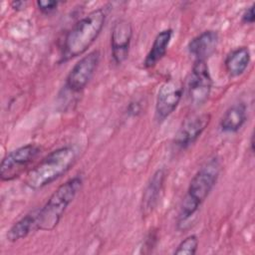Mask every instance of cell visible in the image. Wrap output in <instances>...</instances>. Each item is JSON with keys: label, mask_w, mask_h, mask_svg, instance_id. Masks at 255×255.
I'll use <instances>...</instances> for the list:
<instances>
[{"label": "cell", "mask_w": 255, "mask_h": 255, "mask_svg": "<svg viewBox=\"0 0 255 255\" xmlns=\"http://www.w3.org/2000/svg\"><path fill=\"white\" fill-rule=\"evenodd\" d=\"M142 106L138 101H132L128 105L127 113L130 117H137L141 113Z\"/></svg>", "instance_id": "20"}, {"label": "cell", "mask_w": 255, "mask_h": 255, "mask_svg": "<svg viewBox=\"0 0 255 255\" xmlns=\"http://www.w3.org/2000/svg\"><path fill=\"white\" fill-rule=\"evenodd\" d=\"M37 7L38 9L44 13V14H49L53 12L54 10L57 9L59 2L58 1H53V0H38L37 1Z\"/></svg>", "instance_id": "18"}, {"label": "cell", "mask_w": 255, "mask_h": 255, "mask_svg": "<svg viewBox=\"0 0 255 255\" xmlns=\"http://www.w3.org/2000/svg\"><path fill=\"white\" fill-rule=\"evenodd\" d=\"M157 241V235L155 231H150L149 234L146 236V239L144 240V244L142 247L143 253H149L152 248H154Z\"/></svg>", "instance_id": "19"}, {"label": "cell", "mask_w": 255, "mask_h": 255, "mask_svg": "<svg viewBox=\"0 0 255 255\" xmlns=\"http://www.w3.org/2000/svg\"><path fill=\"white\" fill-rule=\"evenodd\" d=\"M198 247V239L195 235H189L183 239L174 250L176 255H193L196 253Z\"/></svg>", "instance_id": "17"}, {"label": "cell", "mask_w": 255, "mask_h": 255, "mask_svg": "<svg viewBox=\"0 0 255 255\" xmlns=\"http://www.w3.org/2000/svg\"><path fill=\"white\" fill-rule=\"evenodd\" d=\"M131 38V24L125 19L116 21L111 33V50L115 64L121 65L128 59Z\"/></svg>", "instance_id": "9"}, {"label": "cell", "mask_w": 255, "mask_h": 255, "mask_svg": "<svg viewBox=\"0 0 255 255\" xmlns=\"http://www.w3.org/2000/svg\"><path fill=\"white\" fill-rule=\"evenodd\" d=\"M107 7L97 8L81 18L66 34L61 62L83 55L102 32L107 19Z\"/></svg>", "instance_id": "1"}, {"label": "cell", "mask_w": 255, "mask_h": 255, "mask_svg": "<svg viewBox=\"0 0 255 255\" xmlns=\"http://www.w3.org/2000/svg\"><path fill=\"white\" fill-rule=\"evenodd\" d=\"M182 86L175 80H167L164 82L156 96L155 118L158 122L164 121L177 108L182 98Z\"/></svg>", "instance_id": "8"}, {"label": "cell", "mask_w": 255, "mask_h": 255, "mask_svg": "<svg viewBox=\"0 0 255 255\" xmlns=\"http://www.w3.org/2000/svg\"><path fill=\"white\" fill-rule=\"evenodd\" d=\"M37 211H33L24 217H22L20 220H18L16 223H14L9 230L7 231L6 237L9 242H16L21 239H24L28 236V234L31 232L33 227H36V221H37Z\"/></svg>", "instance_id": "16"}, {"label": "cell", "mask_w": 255, "mask_h": 255, "mask_svg": "<svg viewBox=\"0 0 255 255\" xmlns=\"http://www.w3.org/2000/svg\"><path fill=\"white\" fill-rule=\"evenodd\" d=\"M101 54L99 50H94L82 57L71 69L66 79V87L78 93L82 91L92 80L99 65Z\"/></svg>", "instance_id": "7"}, {"label": "cell", "mask_w": 255, "mask_h": 255, "mask_svg": "<svg viewBox=\"0 0 255 255\" xmlns=\"http://www.w3.org/2000/svg\"><path fill=\"white\" fill-rule=\"evenodd\" d=\"M250 51L248 47H239L231 51L224 61L226 72L231 77L242 75L250 63Z\"/></svg>", "instance_id": "15"}, {"label": "cell", "mask_w": 255, "mask_h": 255, "mask_svg": "<svg viewBox=\"0 0 255 255\" xmlns=\"http://www.w3.org/2000/svg\"><path fill=\"white\" fill-rule=\"evenodd\" d=\"M40 150L37 144L28 143L8 152L0 163L1 180L10 181L18 177L39 155Z\"/></svg>", "instance_id": "5"}, {"label": "cell", "mask_w": 255, "mask_h": 255, "mask_svg": "<svg viewBox=\"0 0 255 255\" xmlns=\"http://www.w3.org/2000/svg\"><path fill=\"white\" fill-rule=\"evenodd\" d=\"M83 185L80 175L74 176L60 185L37 212L36 228L44 231L53 230L60 222L67 207L77 196Z\"/></svg>", "instance_id": "4"}, {"label": "cell", "mask_w": 255, "mask_h": 255, "mask_svg": "<svg viewBox=\"0 0 255 255\" xmlns=\"http://www.w3.org/2000/svg\"><path fill=\"white\" fill-rule=\"evenodd\" d=\"M165 177V169L160 168L157 169L149 178L142 192L140 201V211L142 217L149 216L157 206L163 189Z\"/></svg>", "instance_id": "11"}, {"label": "cell", "mask_w": 255, "mask_h": 255, "mask_svg": "<svg viewBox=\"0 0 255 255\" xmlns=\"http://www.w3.org/2000/svg\"><path fill=\"white\" fill-rule=\"evenodd\" d=\"M11 6H12V8H13L14 10L20 11V10H23V9L25 8L26 2H24V1H13V2L11 3Z\"/></svg>", "instance_id": "22"}, {"label": "cell", "mask_w": 255, "mask_h": 255, "mask_svg": "<svg viewBox=\"0 0 255 255\" xmlns=\"http://www.w3.org/2000/svg\"><path fill=\"white\" fill-rule=\"evenodd\" d=\"M212 79L206 61L195 60L187 81V96L190 103L199 107L209 98Z\"/></svg>", "instance_id": "6"}, {"label": "cell", "mask_w": 255, "mask_h": 255, "mask_svg": "<svg viewBox=\"0 0 255 255\" xmlns=\"http://www.w3.org/2000/svg\"><path fill=\"white\" fill-rule=\"evenodd\" d=\"M255 20V14H254V4H252L250 7H248L244 13L242 14V22L245 24H253Z\"/></svg>", "instance_id": "21"}, {"label": "cell", "mask_w": 255, "mask_h": 255, "mask_svg": "<svg viewBox=\"0 0 255 255\" xmlns=\"http://www.w3.org/2000/svg\"><path fill=\"white\" fill-rule=\"evenodd\" d=\"M218 40L219 37L216 31H204L188 43V52L195 58V60L206 61V59L215 52Z\"/></svg>", "instance_id": "12"}, {"label": "cell", "mask_w": 255, "mask_h": 255, "mask_svg": "<svg viewBox=\"0 0 255 255\" xmlns=\"http://www.w3.org/2000/svg\"><path fill=\"white\" fill-rule=\"evenodd\" d=\"M172 37V30L171 29H165L161 32H159L151 45L150 50L148 51L144 61L143 66L147 69L154 67L166 54L167 47L169 45V42Z\"/></svg>", "instance_id": "14"}, {"label": "cell", "mask_w": 255, "mask_h": 255, "mask_svg": "<svg viewBox=\"0 0 255 255\" xmlns=\"http://www.w3.org/2000/svg\"><path fill=\"white\" fill-rule=\"evenodd\" d=\"M76 155V150L72 146H62L53 150L28 171L26 185L38 190L52 183L71 168Z\"/></svg>", "instance_id": "3"}, {"label": "cell", "mask_w": 255, "mask_h": 255, "mask_svg": "<svg viewBox=\"0 0 255 255\" xmlns=\"http://www.w3.org/2000/svg\"><path fill=\"white\" fill-rule=\"evenodd\" d=\"M246 106L243 103L232 105L224 113L220 121V128L224 132H236L246 123Z\"/></svg>", "instance_id": "13"}, {"label": "cell", "mask_w": 255, "mask_h": 255, "mask_svg": "<svg viewBox=\"0 0 255 255\" xmlns=\"http://www.w3.org/2000/svg\"><path fill=\"white\" fill-rule=\"evenodd\" d=\"M220 169L219 159L212 157L195 173L180 205L177 218L178 225L184 224L198 210L199 206L204 202L216 184Z\"/></svg>", "instance_id": "2"}, {"label": "cell", "mask_w": 255, "mask_h": 255, "mask_svg": "<svg viewBox=\"0 0 255 255\" xmlns=\"http://www.w3.org/2000/svg\"><path fill=\"white\" fill-rule=\"evenodd\" d=\"M210 122V115L201 114L186 119L174 136V144L179 148H186L194 143L204 131Z\"/></svg>", "instance_id": "10"}]
</instances>
